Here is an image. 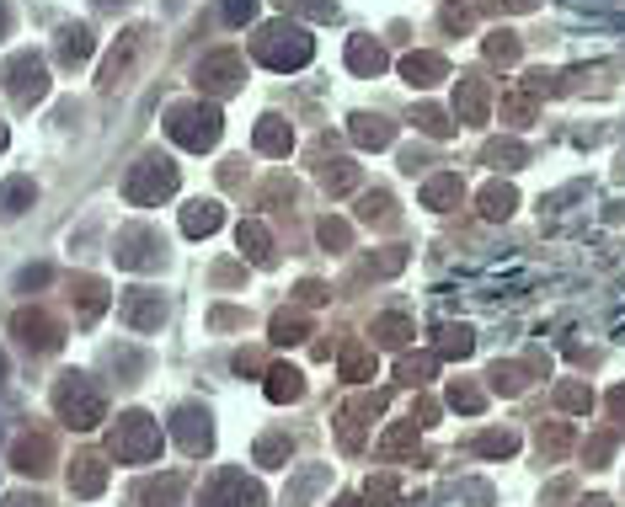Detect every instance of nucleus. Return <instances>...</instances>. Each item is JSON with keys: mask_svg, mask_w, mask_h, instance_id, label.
Instances as JSON below:
<instances>
[{"mask_svg": "<svg viewBox=\"0 0 625 507\" xmlns=\"http://www.w3.org/2000/svg\"><path fill=\"white\" fill-rule=\"evenodd\" d=\"M251 59L257 64H268V70H305L310 59H316V38L299 27V22H289V16H273V22H262L257 27V38H251Z\"/></svg>", "mask_w": 625, "mask_h": 507, "instance_id": "1", "label": "nucleus"}, {"mask_svg": "<svg viewBox=\"0 0 625 507\" xmlns=\"http://www.w3.org/2000/svg\"><path fill=\"white\" fill-rule=\"evenodd\" d=\"M166 134H171V145H182V150L204 155V150H214V145H220L225 117H220L214 102H182V108H171V113H166Z\"/></svg>", "mask_w": 625, "mask_h": 507, "instance_id": "2", "label": "nucleus"}, {"mask_svg": "<svg viewBox=\"0 0 625 507\" xmlns=\"http://www.w3.org/2000/svg\"><path fill=\"white\" fill-rule=\"evenodd\" d=\"M176 166H171L166 155H145V161H134L128 176H123V198L134 203V209H156V203H166L171 192H176Z\"/></svg>", "mask_w": 625, "mask_h": 507, "instance_id": "3", "label": "nucleus"}, {"mask_svg": "<svg viewBox=\"0 0 625 507\" xmlns=\"http://www.w3.org/2000/svg\"><path fill=\"white\" fill-rule=\"evenodd\" d=\"M54 406L70 427H97V422L108 417V400L97 390V380H86V374H64L59 390H54Z\"/></svg>", "mask_w": 625, "mask_h": 507, "instance_id": "4", "label": "nucleus"}, {"mask_svg": "<svg viewBox=\"0 0 625 507\" xmlns=\"http://www.w3.org/2000/svg\"><path fill=\"white\" fill-rule=\"evenodd\" d=\"M113 454L123 465H150L156 454H161V422L156 417H145V411H128V417H118L113 427Z\"/></svg>", "mask_w": 625, "mask_h": 507, "instance_id": "5", "label": "nucleus"}, {"mask_svg": "<svg viewBox=\"0 0 625 507\" xmlns=\"http://www.w3.org/2000/svg\"><path fill=\"white\" fill-rule=\"evenodd\" d=\"M161 257H166V240H161V230L150 225H123L113 240V262L118 268H128V273H150V268H161Z\"/></svg>", "mask_w": 625, "mask_h": 507, "instance_id": "6", "label": "nucleus"}, {"mask_svg": "<svg viewBox=\"0 0 625 507\" xmlns=\"http://www.w3.org/2000/svg\"><path fill=\"white\" fill-rule=\"evenodd\" d=\"M0 80H5V97L16 102V108H38L43 97H49V64L33 54H16L5 70H0Z\"/></svg>", "mask_w": 625, "mask_h": 507, "instance_id": "7", "label": "nucleus"}, {"mask_svg": "<svg viewBox=\"0 0 625 507\" xmlns=\"http://www.w3.org/2000/svg\"><path fill=\"white\" fill-rule=\"evenodd\" d=\"M193 80H198V91H209V97H230V91H241V80H246V59L235 54V49H214V54L198 59Z\"/></svg>", "mask_w": 625, "mask_h": 507, "instance_id": "8", "label": "nucleus"}, {"mask_svg": "<svg viewBox=\"0 0 625 507\" xmlns=\"http://www.w3.org/2000/svg\"><path fill=\"white\" fill-rule=\"evenodd\" d=\"M198 507H262V486L246 481L241 470H220V475L198 492Z\"/></svg>", "mask_w": 625, "mask_h": 507, "instance_id": "9", "label": "nucleus"}, {"mask_svg": "<svg viewBox=\"0 0 625 507\" xmlns=\"http://www.w3.org/2000/svg\"><path fill=\"white\" fill-rule=\"evenodd\" d=\"M455 117L459 123H487L492 117V86L481 70H465L455 80Z\"/></svg>", "mask_w": 625, "mask_h": 507, "instance_id": "10", "label": "nucleus"}, {"mask_svg": "<svg viewBox=\"0 0 625 507\" xmlns=\"http://www.w3.org/2000/svg\"><path fill=\"white\" fill-rule=\"evenodd\" d=\"M118 315H123L134 332H156V326L166 321V299H161L156 288H128V294H118Z\"/></svg>", "mask_w": 625, "mask_h": 507, "instance_id": "11", "label": "nucleus"}, {"mask_svg": "<svg viewBox=\"0 0 625 507\" xmlns=\"http://www.w3.org/2000/svg\"><path fill=\"white\" fill-rule=\"evenodd\" d=\"M171 438L193 454V459H198V454H209V444H214L209 411H204V406H176V417H171Z\"/></svg>", "mask_w": 625, "mask_h": 507, "instance_id": "12", "label": "nucleus"}, {"mask_svg": "<svg viewBox=\"0 0 625 507\" xmlns=\"http://www.w3.org/2000/svg\"><path fill=\"white\" fill-rule=\"evenodd\" d=\"M145 38H150L145 27H128V33L118 38V49L108 54L102 75H97V86H102V91H118V86L128 80V70H134V59H139V49H145Z\"/></svg>", "mask_w": 625, "mask_h": 507, "instance_id": "13", "label": "nucleus"}, {"mask_svg": "<svg viewBox=\"0 0 625 507\" xmlns=\"http://www.w3.org/2000/svg\"><path fill=\"white\" fill-rule=\"evenodd\" d=\"M11 332H16V342L27 352H54L59 347V326H54V315H43V310H16Z\"/></svg>", "mask_w": 625, "mask_h": 507, "instance_id": "14", "label": "nucleus"}, {"mask_svg": "<svg viewBox=\"0 0 625 507\" xmlns=\"http://www.w3.org/2000/svg\"><path fill=\"white\" fill-rule=\"evenodd\" d=\"M347 134H353L358 150H391V145H396V123L380 117V113H353Z\"/></svg>", "mask_w": 625, "mask_h": 507, "instance_id": "15", "label": "nucleus"}, {"mask_svg": "<svg viewBox=\"0 0 625 507\" xmlns=\"http://www.w3.org/2000/svg\"><path fill=\"white\" fill-rule=\"evenodd\" d=\"M465 203V182H459V171H439V176H428L422 182V209H433V214H450Z\"/></svg>", "mask_w": 625, "mask_h": 507, "instance_id": "16", "label": "nucleus"}, {"mask_svg": "<svg viewBox=\"0 0 625 507\" xmlns=\"http://www.w3.org/2000/svg\"><path fill=\"white\" fill-rule=\"evenodd\" d=\"M251 145H257V155H289L294 150V128H289V117L279 113H268V117H257V128H251Z\"/></svg>", "mask_w": 625, "mask_h": 507, "instance_id": "17", "label": "nucleus"}, {"mask_svg": "<svg viewBox=\"0 0 625 507\" xmlns=\"http://www.w3.org/2000/svg\"><path fill=\"white\" fill-rule=\"evenodd\" d=\"M385 64H391V54H385V43H380V38H369V33L347 38V70H353V75H369V80H374Z\"/></svg>", "mask_w": 625, "mask_h": 507, "instance_id": "18", "label": "nucleus"}, {"mask_svg": "<svg viewBox=\"0 0 625 507\" xmlns=\"http://www.w3.org/2000/svg\"><path fill=\"white\" fill-rule=\"evenodd\" d=\"M401 75H406V86H417V91H428V86H439V80H450V64L444 54H406L401 59Z\"/></svg>", "mask_w": 625, "mask_h": 507, "instance_id": "19", "label": "nucleus"}, {"mask_svg": "<svg viewBox=\"0 0 625 507\" xmlns=\"http://www.w3.org/2000/svg\"><path fill=\"white\" fill-rule=\"evenodd\" d=\"M220 225H225V209H220L214 198H193V203L182 209V235H193V240L214 235Z\"/></svg>", "mask_w": 625, "mask_h": 507, "instance_id": "20", "label": "nucleus"}, {"mask_svg": "<svg viewBox=\"0 0 625 507\" xmlns=\"http://www.w3.org/2000/svg\"><path fill=\"white\" fill-rule=\"evenodd\" d=\"M235 240H241V257H251L257 268H273V235H268L262 220H241Z\"/></svg>", "mask_w": 625, "mask_h": 507, "instance_id": "21", "label": "nucleus"}, {"mask_svg": "<svg viewBox=\"0 0 625 507\" xmlns=\"http://www.w3.org/2000/svg\"><path fill=\"white\" fill-rule=\"evenodd\" d=\"M54 54H59V64H64V70H75V64H86V59H91V33H86L80 22H64V27H59V43H54Z\"/></svg>", "mask_w": 625, "mask_h": 507, "instance_id": "22", "label": "nucleus"}, {"mask_svg": "<svg viewBox=\"0 0 625 507\" xmlns=\"http://www.w3.org/2000/svg\"><path fill=\"white\" fill-rule=\"evenodd\" d=\"M33 203H38V182H33V176H11V182H0V214H5V220L27 214Z\"/></svg>", "mask_w": 625, "mask_h": 507, "instance_id": "23", "label": "nucleus"}, {"mask_svg": "<svg viewBox=\"0 0 625 507\" xmlns=\"http://www.w3.org/2000/svg\"><path fill=\"white\" fill-rule=\"evenodd\" d=\"M102 486H108V465H102L97 454L75 459V470H70V492H75V497H97Z\"/></svg>", "mask_w": 625, "mask_h": 507, "instance_id": "24", "label": "nucleus"}, {"mask_svg": "<svg viewBox=\"0 0 625 507\" xmlns=\"http://www.w3.org/2000/svg\"><path fill=\"white\" fill-rule=\"evenodd\" d=\"M11 459H16V470H27V475H43V470H49V459H54V444H49L43 433H27V438L16 444V454H11Z\"/></svg>", "mask_w": 625, "mask_h": 507, "instance_id": "25", "label": "nucleus"}, {"mask_svg": "<svg viewBox=\"0 0 625 507\" xmlns=\"http://www.w3.org/2000/svg\"><path fill=\"white\" fill-rule=\"evenodd\" d=\"M321 187H327L332 198L353 192V187H358V166H353L347 155H321Z\"/></svg>", "mask_w": 625, "mask_h": 507, "instance_id": "26", "label": "nucleus"}, {"mask_svg": "<svg viewBox=\"0 0 625 507\" xmlns=\"http://www.w3.org/2000/svg\"><path fill=\"white\" fill-rule=\"evenodd\" d=\"M535 113H540V97L518 80V86H508V97H503V123H513V128H524V123H535Z\"/></svg>", "mask_w": 625, "mask_h": 507, "instance_id": "27", "label": "nucleus"}, {"mask_svg": "<svg viewBox=\"0 0 625 507\" xmlns=\"http://www.w3.org/2000/svg\"><path fill=\"white\" fill-rule=\"evenodd\" d=\"M305 395V380H299V369H289V363H273L268 369V400H299Z\"/></svg>", "mask_w": 625, "mask_h": 507, "instance_id": "28", "label": "nucleus"}, {"mask_svg": "<svg viewBox=\"0 0 625 507\" xmlns=\"http://www.w3.org/2000/svg\"><path fill=\"white\" fill-rule=\"evenodd\" d=\"M75 299H80V315H75L80 326H91V321L108 310V288H102L97 278H75Z\"/></svg>", "mask_w": 625, "mask_h": 507, "instance_id": "29", "label": "nucleus"}, {"mask_svg": "<svg viewBox=\"0 0 625 507\" xmlns=\"http://www.w3.org/2000/svg\"><path fill=\"white\" fill-rule=\"evenodd\" d=\"M513 209H518V192H513L508 182H487L481 187V214L487 220H508Z\"/></svg>", "mask_w": 625, "mask_h": 507, "instance_id": "30", "label": "nucleus"}, {"mask_svg": "<svg viewBox=\"0 0 625 507\" xmlns=\"http://www.w3.org/2000/svg\"><path fill=\"white\" fill-rule=\"evenodd\" d=\"M481 161H487V166H497V171H518L524 161H529V150H524L518 139H492V145L481 150Z\"/></svg>", "mask_w": 625, "mask_h": 507, "instance_id": "31", "label": "nucleus"}, {"mask_svg": "<svg viewBox=\"0 0 625 507\" xmlns=\"http://www.w3.org/2000/svg\"><path fill=\"white\" fill-rule=\"evenodd\" d=\"M391 209H396L391 192H364V198H358V220H364V225H391V220H396Z\"/></svg>", "mask_w": 625, "mask_h": 507, "instance_id": "32", "label": "nucleus"}, {"mask_svg": "<svg viewBox=\"0 0 625 507\" xmlns=\"http://www.w3.org/2000/svg\"><path fill=\"white\" fill-rule=\"evenodd\" d=\"M470 347H476L470 326H439V358H470Z\"/></svg>", "mask_w": 625, "mask_h": 507, "instance_id": "33", "label": "nucleus"}, {"mask_svg": "<svg viewBox=\"0 0 625 507\" xmlns=\"http://www.w3.org/2000/svg\"><path fill=\"white\" fill-rule=\"evenodd\" d=\"M305 332H310V321H305V315H299V310H294V315H273V342H279V347H294V342H305Z\"/></svg>", "mask_w": 625, "mask_h": 507, "instance_id": "34", "label": "nucleus"}, {"mask_svg": "<svg viewBox=\"0 0 625 507\" xmlns=\"http://www.w3.org/2000/svg\"><path fill=\"white\" fill-rule=\"evenodd\" d=\"M182 486H187L182 475H166V481H150V486L139 492V502H145V507H171V502H176V492H182Z\"/></svg>", "mask_w": 625, "mask_h": 507, "instance_id": "35", "label": "nucleus"}, {"mask_svg": "<svg viewBox=\"0 0 625 507\" xmlns=\"http://www.w3.org/2000/svg\"><path fill=\"white\" fill-rule=\"evenodd\" d=\"M417 449V422H401V427H391L385 433V444H380V454L385 459H401V454H412Z\"/></svg>", "mask_w": 625, "mask_h": 507, "instance_id": "36", "label": "nucleus"}, {"mask_svg": "<svg viewBox=\"0 0 625 507\" xmlns=\"http://www.w3.org/2000/svg\"><path fill=\"white\" fill-rule=\"evenodd\" d=\"M412 123H417L428 139H450V134H455V123H450V113H444V108H417V117H412Z\"/></svg>", "mask_w": 625, "mask_h": 507, "instance_id": "37", "label": "nucleus"}, {"mask_svg": "<svg viewBox=\"0 0 625 507\" xmlns=\"http://www.w3.org/2000/svg\"><path fill=\"white\" fill-rule=\"evenodd\" d=\"M487 59H492V64H518V38L503 33V27L487 33Z\"/></svg>", "mask_w": 625, "mask_h": 507, "instance_id": "38", "label": "nucleus"}, {"mask_svg": "<svg viewBox=\"0 0 625 507\" xmlns=\"http://www.w3.org/2000/svg\"><path fill=\"white\" fill-rule=\"evenodd\" d=\"M374 337L385 342V347H401V342H412V321H406V315H380V321H374Z\"/></svg>", "mask_w": 625, "mask_h": 507, "instance_id": "39", "label": "nucleus"}, {"mask_svg": "<svg viewBox=\"0 0 625 507\" xmlns=\"http://www.w3.org/2000/svg\"><path fill=\"white\" fill-rule=\"evenodd\" d=\"M369 374H374V352L347 347V352H342V380H353V385H358V380H369Z\"/></svg>", "mask_w": 625, "mask_h": 507, "instance_id": "40", "label": "nucleus"}, {"mask_svg": "<svg viewBox=\"0 0 625 507\" xmlns=\"http://www.w3.org/2000/svg\"><path fill=\"white\" fill-rule=\"evenodd\" d=\"M284 459H289V438H284V433H268V438L257 444V465H268V470H279Z\"/></svg>", "mask_w": 625, "mask_h": 507, "instance_id": "41", "label": "nucleus"}, {"mask_svg": "<svg viewBox=\"0 0 625 507\" xmlns=\"http://www.w3.org/2000/svg\"><path fill=\"white\" fill-rule=\"evenodd\" d=\"M433 369H439V352H422V358H401V380H406V385H422Z\"/></svg>", "mask_w": 625, "mask_h": 507, "instance_id": "42", "label": "nucleus"}, {"mask_svg": "<svg viewBox=\"0 0 625 507\" xmlns=\"http://www.w3.org/2000/svg\"><path fill=\"white\" fill-rule=\"evenodd\" d=\"M513 449H518L513 433H487V438H476V454H492V459H508Z\"/></svg>", "mask_w": 625, "mask_h": 507, "instance_id": "43", "label": "nucleus"}, {"mask_svg": "<svg viewBox=\"0 0 625 507\" xmlns=\"http://www.w3.org/2000/svg\"><path fill=\"white\" fill-rule=\"evenodd\" d=\"M364 497H369V507H391L396 502V481H391V475H374V481L364 486Z\"/></svg>", "mask_w": 625, "mask_h": 507, "instance_id": "44", "label": "nucleus"}, {"mask_svg": "<svg viewBox=\"0 0 625 507\" xmlns=\"http://www.w3.org/2000/svg\"><path fill=\"white\" fill-rule=\"evenodd\" d=\"M316 235H321V246H332V251H342V246L353 240L347 220H321V230H316Z\"/></svg>", "mask_w": 625, "mask_h": 507, "instance_id": "45", "label": "nucleus"}, {"mask_svg": "<svg viewBox=\"0 0 625 507\" xmlns=\"http://www.w3.org/2000/svg\"><path fill=\"white\" fill-rule=\"evenodd\" d=\"M481 400H487V395L476 390V385H450V406H455V411H481Z\"/></svg>", "mask_w": 625, "mask_h": 507, "instance_id": "46", "label": "nucleus"}, {"mask_svg": "<svg viewBox=\"0 0 625 507\" xmlns=\"http://www.w3.org/2000/svg\"><path fill=\"white\" fill-rule=\"evenodd\" d=\"M556 400H562L567 411H588V406H593V395H588V385H562V390H556Z\"/></svg>", "mask_w": 625, "mask_h": 507, "instance_id": "47", "label": "nucleus"}, {"mask_svg": "<svg viewBox=\"0 0 625 507\" xmlns=\"http://www.w3.org/2000/svg\"><path fill=\"white\" fill-rule=\"evenodd\" d=\"M257 16V0H225V22L230 27H246Z\"/></svg>", "mask_w": 625, "mask_h": 507, "instance_id": "48", "label": "nucleus"}, {"mask_svg": "<svg viewBox=\"0 0 625 507\" xmlns=\"http://www.w3.org/2000/svg\"><path fill=\"white\" fill-rule=\"evenodd\" d=\"M492 385H497V390H524V369H518V363H508V369L497 363V369H492Z\"/></svg>", "mask_w": 625, "mask_h": 507, "instance_id": "49", "label": "nucleus"}, {"mask_svg": "<svg viewBox=\"0 0 625 507\" xmlns=\"http://www.w3.org/2000/svg\"><path fill=\"white\" fill-rule=\"evenodd\" d=\"M49 278H54V273H49V268L38 262V268H22V273H16V288L27 294V288H43V283H49Z\"/></svg>", "mask_w": 625, "mask_h": 507, "instance_id": "50", "label": "nucleus"}, {"mask_svg": "<svg viewBox=\"0 0 625 507\" xmlns=\"http://www.w3.org/2000/svg\"><path fill=\"white\" fill-rule=\"evenodd\" d=\"M294 5H299L305 16H316V22H332V16H337V0H294Z\"/></svg>", "mask_w": 625, "mask_h": 507, "instance_id": "51", "label": "nucleus"}, {"mask_svg": "<svg viewBox=\"0 0 625 507\" xmlns=\"http://www.w3.org/2000/svg\"><path fill=\"white\" fill-rule=\"evenodd\" d=\"M567 444H572L567 427H551V433H540V449H545V454H562Z\"/></svg>", "mask_w": 625, "mask_h": 507, "instance_id": "52", "label": "nucleus"}, {"mask_svg": "<svg viewBox=\"0 0 625 507\" xmlns=\"http://www.w3.org/2000/svg\"><path fill=\"white\" fill-rule=\"evenodd\" d=\"M465 27H470V11H465V5H450V11H444V33H465Z\"/></svg>", "mask_w": 625, "mask_h": 507, "instance_id": "53", "label": "nucleus"}, {"mask_svg": "<svg viewBox=\"0 0 625 507\" xmlns=\"http://www.w3.org/2000/svg\"><path fill=\"white\" fill-rule=\"evenodd\" d=\"M401 268H406V251H401V246H385V251H380V273H401Z\"/></svg>", "mask_w": 625, "mask_h": 507, "instance_id": "54", "label": "nucleus"}, {"mask_svg": "<svg viewBox=\"0 0 625 507\" xmlns=\"http://www.w3.org/2000/svg\"><path fill=\"white\" fill-rule=\"evenodd\" d=\"M299 294H305L310 305H321V299H327V288H321V283H299Z\"/></svg>", "mask_w": 625, "mask_h": 507, "instance_id": "55", "label": "nucleus"}, {"mask_svg": "<svg viewBox=\"0 0 625 507\" xmlns=\"http://www.w3.org/2000/svg\"><path fill=\"white\" fill-rule=\"evenodd\" d=\"M5 507H43V497H33V492H22V497H5Z\"/></svg>", "mask_w": 625, "mask_h": 507, "instance_id": "56", "label": "nucleus"}, {"mask_svg": "<svg viewBox=\"0 0 625 507\" xmlns=\"http://www.w3.org/2000/svg\"><path fill=\"white\" fill-rule=\"evenodd\" d=\"M503 5H508V11H535L540 0H503Z\"/></svg>", "mask_w": 625, "mask_h": 507, "instance_id": "57", "label": "nucleus"}, {"mask_svg": "<svg viewBox=\"0 0 625 507\" xmlns=\"http://www.w3.org/2000/svg\"><path fill=\"white\" fill-rule=\"evenodd\" d=\"M5 27H11V11H5V0H0V38H5Z\"/></svg>", "mask_w": 625, "mask_h": 507, "instance_id": "58", "label": "nucleus"}, {"mask_svg": "<svg viewBox=\"0 0 625 507\" xmlns=\"http://www.w3.org/2000/svg\"><path fill=\"white\" fill-rule=\"evenodd\" d=\"M5 145H11V128H5V123H0V150H5Z\"/></svg>", "mask_w": 625, "mask_h": 507, "instance_id": "59", "label": "nucleus"}, {"mask_svg": "<svg viewBox=\"0 0 625 507\" xmlns=\"http://www.w3.org/2000/svg\"><path fill=\"white\" fill-rule=\"evenodd\" d=\"M615 411H625V390H615Z\"/></svg>", "mask_w": 625, "mask_h": 507, "instance_id": "60", "label": "nucleus"}, {"mask_svg": "<svg viewBox=\"0 0 625 507\" xmlns=\"http://www.w3.org/2000/svg\"><path fill=\"white\" fill-rule=\"evenodd\" d=\"M332 507H358V502H353V497H337V502H332Z\"/></svg>", "mask_w": 625, "mask_h": 507, "instance_id": "61", "label": "nucleus"}, {"mask_svg": "<svg viewBox=\"0 0 625 507\" xmlns=\"http://www.w3.org/2000/svg\"><path fill=\"white\" fill-rule=\"evenodd\" d=\"M97 5H102V11H113V5H123V0H97Z\"/></svg>", "mask_w": 625, "mask_h": 507, "instance_id": "62", "label": "nucleus"}, {"mask_svg": "<svg viewBox=\"0 0 625 507\" xmlns=\"http://www.w3.org/2000/svg\"><path fill=\"white\" fill-rule=\"evenodd\" d=\"M0 385H5V352H0Z\"/></svg>", "mask_w": 625, "mask_h": 507, "instance_id": "63", "label": "nucleus"}, {"mask_svg": "<svg viewBox=\"0 0 625 507\" xmlns=\"http://www.w3.org/2000/svg\"><path fill=\"white\" fill-rule=\"evenodd\" d=\"M588 507H610V502H588Z\"/></svg>", "mask_w": 625, "mask_h": 507, "instance_id": "64", "label": "nucleus"}]
</instances>
